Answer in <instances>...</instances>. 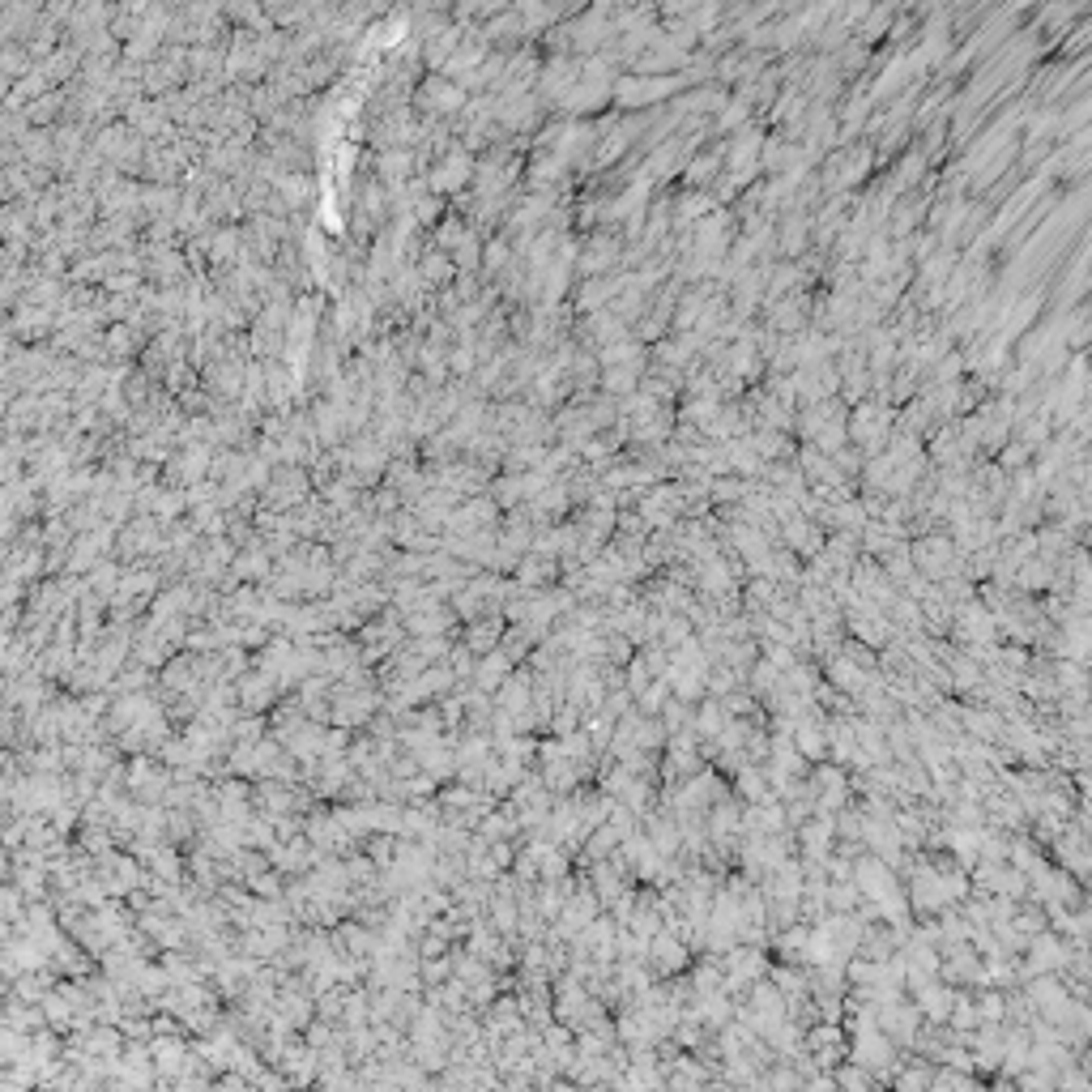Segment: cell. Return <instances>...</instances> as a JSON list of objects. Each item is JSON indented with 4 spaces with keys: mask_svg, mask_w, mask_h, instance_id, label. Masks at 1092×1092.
Returning a JSON list of instances; mask_svg holds the SVG:
<instances>
[{
    "mask_svg": "<svg viewBox=\"0 0 1092 1092\" xmlns=\"http://www.w3.org/2000/svg\"><path fill=\"white\" fill-rule=\"evenodd\" d=\"M1054 581H1059V568L1046 563L1041 555H1032L1025 568L1016 572V590H1025V593H1046V590H1054Z\"/></svg>",
    "mask_w": 1092,
    "mask_h": 1092,
    "instance_id": "1",
    "label": "cell"
}]
</instances>
